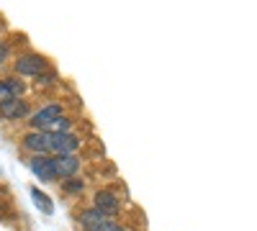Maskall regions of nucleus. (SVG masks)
<instances>
[{
    "label": "nucleus",
    "instance_id": "nucleus-1",
    "mask_svg": "<svg viewBox=\"0 0 257 231\" xmlns=\"http://www.w3.org/2000/svg\"><path fill=\"white\" fill-rule=\"evenodd\" d=\"M44 70H47V59L39 54H24L16 59V72L24 77H41Z\"/></svg>",
    "mask_w": 257,
    "mask_h": 231
},
{
    "label": "nucleus",
    "instance_id": "nucleus-2",
    "mask_svg": "<svg viewBox=\"0 0 257 231\" xmlns=\"http://www.w3.org/2000/svg\"><path fill=\"white\" fill-rule=\"evenodd\" d=\"M59 118H64V116H62V108H59V106H47V108H41L39 113H34L31 126H34L36 131H47V134H52V129L57 126Z\"/></svg>",
    "mask_w": 257,
    "mask_h": 231
},
{
    "label": "nucleus",
    "instance_id": "nucleus-3",
    "mask_svg": "<svg viewBox=\"0 0 257 231\" xmlns=\"http://www.w3.org/2000/svg\"><path fill=\"white\" fill-rule=\"evenodd\" d=\"M29 164H31V172H34L41 182H52V180H57V170H54V159H52V157H47V154H36Z\"/></svg>",
    "mask_w": 257,
    "mask_h": 231
},
{
    "label": "nucleus",
    "instance_id": "nucleus-4",
    "mask_svg": "<svg viewBox=\"0 0 257 231\" xmlns=\"http://www.w3.org/2000/svg\"><path fill=\"white\" fill-rule=\"evenodd\" d=\"M24 146L34 154H44V152H52V134L47 131H31L24 136Z\"/></svg>",
    "mask_w": 257,
    "mask_h": 231
},
{
    "label": "nucleus",
    "instance_id": "nucleus-5",
    "mask_svg": "<svg viewBox=\"0 0 257 231\" xmlns=\"http://www.w3.org/2000/svg\"><path fill=\"white\" fill-rule=\"evenodd\" d=\"M80 146V139L70 131H62V134H52V152L59 157V154H72Z\"/></svg>",
    "mask_w": 257,
    "mask_h": 231
},
{
    "label": "nucleus",
    "instance_id": "nucleus-6",
    "mask_svg": "<svg viewBox=\"0 0 257 231\" xmlns=\"http://www.w3.org/2000/svg\"><path fill=\"white\" fill-rule=\"evenodd\" d=\"M29 113V103L21 100V98H11L6 103H0V116L8 118V121H18Z\"/></svg>",
    "mask_w": 257,
    "mask_h": 231
},
{
    "label": "nucleus",
    "instance_id": "nucleus-7",
    "mask_svg": "<svg viewBox=\"0 0 257 231\" xmlns=\"http://www.w3.org/2000/svg\"><path fill=\"white\" fill-rule=\"evenodd\" d=\"M54 170H57V177L70 180L80 170V159L75 154H59V157H54Z\"/></svg>",
    "mask_w": 257,
    "mask_h": 231
},
{
    "label": "nucleus",
    "instance_id": "nucleus-8",
    "mask_svg": "<svg viewBox=\"0 0 257 231\" xmlns=\"http://www.w3.org/2000/svg\"><path fill=\"white\" fill-rule=\"evenodd\" d=\"M95 208L103 216H116L118 213V198L108 190H98L95 193Z\"/></svg>",
    "mask_w": 257,
    "mask_h": 231
},
{
    "label": "nucleus",
    "instance_id": "nucleus-9",
    "mask_svg": "<svg viewBox=\"0 0 257 231\" xmlns=\"http://www.w3.org/2000/svg\"><path fill=\"white\" fill-rule=\"evenodd\" d=\"M77 221H80V226L85 231H100L103 223H105V216L98 211V208H90V211H82Z\"/></svg>",
    "mask_w": 257,
    "mask_h": 231
},
{
    "label": "nucleus",
    "instance_id": "nucleus-10",
    "mask_svg": "<svg viewBox=\"0 0 257 231\" xmlns=\"http://www.w3.org/2000/svg\"><path fill=\"white\" fill-rule=\"evenodd\" d=\"M31 198H34V203H36V205H39L47 216H52V213H54V205H52L49 195H44L41 190H36V187H34V190H31Z\"/></svg>",
    "mask_w": 257,
    "mask_h": 231
},
{
    "label": "nucleus",
    "instance_id": "nucleus-11",
    "mask_svg": "<svg viewBox=\"0 0 257 231\" xmlns=\"http://www.w3.org/2000/svg\"><path fill=\"white\" fill-rule=\"evenodd\" d=\"M8 80V85H11V93H13V98H21L24 95V82L21 80H16V77H6Z\"/></svg>",
    "mask_w": 257,
    "mask_h": 231
},
{
    "label": "nucleus",
    "instance_id": "nucleus-12",
    "mask_svg": "<svg viewBox=\"0 0 257 231\" xmlns=\"http://www.w3.org/2000/svg\"><path fill=\"white\" fill-rule=\"evenodd\" d=\"M13 93H11V85H8V80H0V103H6L11 100Z\"/></svg>",
    "mask_w": 257,
    "mask_h": 231
},
{
    "label": "nucleus",
    "instance_id": "nucleus-13",
    "mask_svg": "<svg viewBox=\"0 0 257 231\" xmlns=\"http://www.w3.org/2000/svg\"><path fill=\"white\" fill-rule=\"evenodd\" d=\"M64 187H67V190L70 193H82V187H85V182H80V180H67V182H64Z\"/></svg>",
    "mask_w": 257,
    "mask_h": 231
},
{
    "label": "nucleus",
    "instance_id": "nucleus-14",
    "mask_svg": "<svg viewBox=\"0 0 257 231\" xmlns=\"http://www.w3.org/2000/svg\"><path fill=\"white\" fill-rule=\"evenodd\" d=\"M100 231H123V228H121V226H118V223H108V221H105V223H103V228H100Z\"/></svg>",
    "mask_w": 257,
    "mask_h": 231
},
{
    "label": "nucleus",
    "instance_id": "nucleus-15",
    "mask_svg": "<svg viewBox=\"0 0 257 231\" xmlns=\"http://www.w3.org/2000/svg\"><path fill=\"white\" fill-rule=\"evenodd\" d=\"M6 57H8V49H6L3 44H0V65H3V62H6Z\"/></svg>",
    "mask_w": 257,
    "mask_h": 231
}]
</instances>
